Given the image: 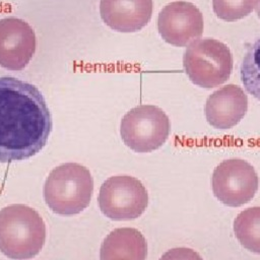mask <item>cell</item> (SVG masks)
<instances>
[{"label": "cell", "instance_id": "6da1fadb", "mask_svg": "<svg viewBox=\"0 0 260 260\" xmlns=\"http://www.w3.org/2000/svg\"><path fill=\"white\" fill-rule=\"evenodd\" d=\"M52 127L50 110L37 86L0 77V162L36 155L47 144Z\"/></svg>", "mask_w": 260, "mask_h": 260}, {"label": "cell", "instance_id": "7a4b0ae2", "mask_svg": "<svg viewBox=\"0 0 260 260\" xmlns=\"http://www.w3.org/2000/svg\"><path fill=\"white\" fill-rule=\"evenodd\" d=\"M46 241V224L34 208L11 204L0 209V252L16 260L37 256Z\"/></svg>", "mask_w": 260, "mask_h": 260}, {"label": "cell", "instance_id": "3957f363", "mask_svg": "<svg viewBox=\"0 0 260 260\" xmlns=\"http://www.w3.org/2000/svg\"><path fill=\"white\" fill-rule=\"evenodd\" d=\"M93 179L87 168L76 162L62 164L51 171L43 195L49 208L60 215L83 211L91 200Z\"/></svg>", "mask_w": 260, "mask_h": 260}, {"label": "cell", "instance_id": "277c9868", "mask_svg": "<svg viewBox=\"0 0 260 260\" xmlns=\"http://www.w3.org/2000/svg\"><path fill=\"white\" fill-rule=\"evenodd\" d=\"M183 67L189 79L203 88H213L225 81L233 71L229 47L214 39L191 42L183 56Z\"/></svg>", "mask_w": 260, "mask_h": 260}, {"label": "cell", "instance_id": "5b68a950", "mask_svg": "<svg viewBox=\"0 0 260 260\" xmlns=\"http://www.w3.org/2000/svg\"><path fill=\"white\" fill-rule=\"evenodd\" d=\"M171 131L168 115L153 105H140L128 111L121 120L120 135L130 149L145 153L165 144Z\"/></svg>", "mask_w": 260, "mask_h": 260}, {"label": "cell", "instance_id": "8992f818", "mask_svg": "<svg viewBox=\"0 0 260 260\" xmlns=\"http://www.w3.org/2000/svg\"><path fill=\"white\" fill-rule=\"evenodd\" d=\"M98 202L101 211L113 220L139 217L148 204L144 185L136 178L118 175L108 178L101 186Z\"/></svg>", "mask_w": 260, "mask_h": 260}, {"label": "cell", "instance_id": "52a82bcc", "mask_svg": "<svg viewBox=\"0 0 260 260\" xmlns=\"http://www.w3.org/2000/svg\"><path fill=\"white\" fill-rule=\"evenodd\" d=\"M211 187L214 196L224 205L242 206L253 199L259 178L251 164L242 158L224 159L213 171Z\"/></svg>", "mask_w": 260, "mask_h": 260}, {"label": "cell", "instance_id": "ba28073f", "mask_svg": "<svg viewBox=\"0 0 260 260\" xmlns=\"http://www.w3.org/2000/svg\"><path fill=\"white\" fill-rule=\"evenodd\" d=\"M203 16L192 3L175 1L166 5L157 17V29L165 42L186 47L203 34Z\"/></svg>", "mask_w": 260, "mask_h": 260}, {"label": "cell", "instance_id": "9c48e42d", "mask_svg": "<svg viewBox=\"0 0 260 260\" xmlns=\"http://www.w3.org/2000/svg\"><path fill=\"white\" fill-rule=\"evenodd\" d=\"M37 47L31 26L22 19H0V66L8 70H21L31 60Z\"/></svg>", "mask_w": 260, "mask_h": 260}, {"label": "cell", "instance_id": "30bf717a", "mask_svg": "<svg viewBox=\"0 0 260 260\" xmlns=\"http://www.w3.org/2000/svg\"><path fill=\"white\" fill-rule=\"evenodd\" d=\"M248 111V96L236 84H228L213 91L205 104V117L215 129L228 130L236 126Z\"/></svg>", "mask_w": 260, "mask_h": 260}, {"label": "cell", "instance_id": "8fae6325", "mask_svg": "<svg viewBox=\"0 0 260 260\" xmlns=\"http://www.w3.org/2000/svg\"><path fill=\"white\" fill-rule=\"evenodd\" d=\"M104 22L120 32H134L144 27L152 14V0H101Z\"/></svg>", "mask_w": 260, "mask_h": 260}, {"label": "cell", "instance_id": "7c38bea8", "mask_svg": "<svg viewBox=\"0 0 260 260\" xmlns=\"http://www.w3.org/2000/svg\"><path fill=\"white\" fill-rule=\"evenodd\" d=\"M147 244L144 236L133 228H119L112 231L103 241L101 260H144Z\"/></svg>", "mask_w": 260, "mask_h": 260}, {"label": "cell", "instance_id": "4fadbf2b", "mask_svg": "<svg viewBox=\"0 0 260 260\" xmlns=\"http://www.w3.org/2000/svg\"><path fill=\"white\" fill-rule=\"evenodd\" d=\"M234 233L245 249L260 255V206L241 211L234 221Z\"/></svg>", "mask_w": 260, "mask_h": 260}, {"label": "cell", "instance_id": "5bb4252c", "mask_svg": "<svg viewBox=\"0 0 260 260\" xmlns=\"http://www.w3.org/2000/svg\"><path fill=\"white\" fill-rule=\"evenodd\" d=\"M240 75L246 91L260 101V37L246 51Z\"/></svg>", "mask_w": 260, "mask_h": 260}, {"label": "cell", "instance_id": "9a60e30c", "mask_svg": "<svg viewBox=\"0 0 260 260\" xmlns=\"http://www.w3.org/2000/svg\"><path fill=\"white\" fill-rule=\"evenodd\" d=\"M259 0H212L215 15L225 21H236L249 15Z\"/></svg>", "mask_w": 260, "mask_h": 260}, {"label": "cell", "instance_id": "2e32d148", "mask_svg": "<svg viewBox=\"0 0 260 260\" xmlns=\"http://www.w3.org/2000/svg\"><path fill=\"white\" fill-rule=\"evenodd\" d=\"M256 12H257V15H258V17L260 18V0H259V2H258V4H257V8H256Z\"/></svg>", "mask_w": 260, "mask_h": 260}]
</instances>
